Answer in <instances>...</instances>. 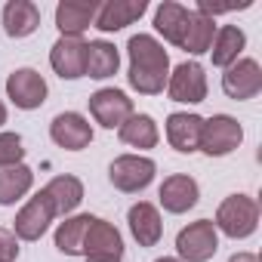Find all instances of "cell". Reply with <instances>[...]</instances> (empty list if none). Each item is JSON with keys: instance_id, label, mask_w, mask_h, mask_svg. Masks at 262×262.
I'll use <instances>...</instances> for the list:
<instances>
[{"instance_id": "6da1fadb", "label": "cell", "mask_w": 262, "mask_h": 262, "mask_svg": "<svg viewBox=\"0 0 262 262\" xmlns=\"http://www.w3.org/2000/svg\"><path fill=\"white\" fill-rule=\"evenodd\" d=\"M126 56H129V74H126L129 86L142 96L164 93L170 77V56L161 40H155L151 34H133L126 43Z\"/></svg>"}, {"instance_id": "7a4b0ae2", "label": "cell", "mask_w": 262, "mask_h": 262, "mask_svg": "<svg viewBox=\"0 0 262 262\" xmlns=\"http://www.w3.org/2000/svg\"><path fill=\"white\" fill-rule=\"evenodd\" d=\"M213 225H216V231H222V234H228L234 241H244L259 225V204L250 194H228L219 204Z\"/></svg>"}, {"instance_id": "3957f363", "label": "cell", "mask_w": 262, "mask_h": 262, "mask_svg": "<svg viewBox=\"0 0 262 262\" xmlns=\"http://www.w3.org/2000/svg\"><path fill=\"white\" fill-rule=\"evenodd\" d=\"M241 142H244V126L231 114H213L201 126V145H198V151H204L207 158H225Z\"/></svg>"}, {"instance_id": "277c9868", "label": "cell", "mask_w": 262, "mask_h": 262, "mask_svg": "<svg viewBox=\"0 0 262 262\" xmlns=\"http://www.w3.org/2000/svg\"><path fill=\"white\" fill-rule=\"evenodd\" d=\"M155 173H158V164L145 155H120L111 161L108 167V179L117 191H126V194H136V191H145L151 182H155Z\"/></svg>"}, {"instance_id": "5b68a950", "label": "cell", "mask_w": 262, "mask_h": 262, "mask_svg": "<svg viewBox=\"0 0 262 262\" xmlns=\"http://www.w3.org/2000/svg\"><path fill=\"white\" fill-rule=\"evenodd\" d=\"M176 250L182 262H210L219 250V231L213 219H198L176 234Z\"/></svg>"}, {"instance_id": "8992f818", "label": "cell", "mask_w": 262, "mask_h": 262, "mask_svg": "<svg viewBox=\"0 0 262 262\" xmlns=\"http://www.w3.org/2000/svg\"><path fill=\"white\" fill-rule=\"evenodd\" d=\"M90 114L96 117V123H102L105 129H114L120 123H126L133 117V99H129L123 90H114V86H105V90H96L90 96Z\"/></svg>"}, {"instance_id": "52a82bcc", "label": "cell", "mask_w": 262, "mask_h": 262, "mask_svg": "<svg viewBox=\"0 0 262 262\" xmlns=\"http://www.w3.org/2000/svg\"><path fill=\"white\" fill-rule=\"evenodd\" d=\"M167 93L173 102H185V105H198L207 99V71L201 62H182L173 68V74L167 77Z\"/></svg>"}, {"instance_id": "ba28073f", "label": "cell", "mask_w": 262, "mask_h": 262, "mask_svg": "<svg viewBox=\"0 0 262 262\" xmlns=\"http://www.w3.org/2000/svg\"><path fill=\"white\" fill-rule=\"evenodd\" d=\"M56 219V210L50 204V198L43 194V188L16 213V222H13V234L19 241H40L50 228V222Z\"/></svg>"}, {"instance_id": "9c48e42d", "label": "cell", "mask_w": 262, "mask_h": 262, "mask_svg": "<svg viewBox=\"0 0 262 262\" xmlns=\"http://www.w3.org/2000/svg\"><path fill=\"white\" fill-rule=\"evenodd\" d=\"M47 93H50V86H47L43 74L34 71V68H16V71L7 77V96H10L13 105L22 108V111L40 108V105L47 102Z\"/></svg>"}, {"instance_id": "30bf717a", "label": "cell", "mask_w": 262, "mask_h": 262, "mask_svg": "<svg viewBox=\"0 0 262 262\" xmlns=\"http://www.w3.org/2000/svg\"><path fill=\"white\" fill-rule=\"evenodd\" d=\"M222 90L234 102L256 99L259 90H262V68H259V62L256 59H237L234 65H228L225 74H222Z\"/></svg>"}, {"instance_id": "8fae6325", "label": "cell", "mask_w": 262, "mask_h": 262, "mask_svg": "<svg viewBox=\"0 0 262 262\" xmlns=\"http://www.w3.org/2000/svg\"><path fill=\"white\" fill-rule=\"evenodd\" d=\"M50 139L65 151H83L93 142V126L77 111H62L50 123Z\"/></svg>"}, {"instance_id": "7c38bea8", "label": "cell", "mask_w": 262, "mask_h": 262, "mask_svg": "<svg viewBox=\"0 0 262 262\" xmlns=\"http://www.w3.org/2000/svg\"><path fill=\"white\" fill-rule=\"evenodd\" d=\"M50 65L62 80H77L86 74V43L80 37H59L50 50Z\"/></svg>"}, {"instance_id": "4fadbf2b", "label": "cell", "mask_w": 262, "mask_h": 262, "mask_svg": "<svg viewBox=\"0 0 262 262\" xmlns=\"http://www.w3.org/2000/svg\"><path fill=\"white\" fill-rule=\"evenodd\" d=\"M96 0H62L56 7V28L62 31V37H80L96 22Z\"/></svg>"}, {"instance_id": "5bb4252c", "label": "cell", "mask_w": 262, "mask_h": 262, "mask_svg": "<svg viewBox=\"0 0 262 262\" xmlns=\"http://www.w3.org/2000/svg\"><path fill=\"white\" fill-rule=\"evenodd\" d=\"M201 126H204V117L201 114L173 111L167 117V142L179 155H194L198 145H201Z\"/></svg>"}, {"instance_id": "9a60e30c", "label": "cell", "mask_w": 262, "mask_h": 262, "mask_svg": "<svg viewBox=\"0 0 262 262\" xmlns=\"http://www.w3.org/2000/svg\"><path fill=\"white\" fill-rule=\"evenodd\" d=\"M148 10L145 0H108V4H99V13H96V28L111 34V31H120L126 25H133L136 19H142V13Z\"/></svg>"}, {"instance_id": "2e32d148", "label": "cell", "mask_w": 262, "mask_h": 262, "mask_svg": "<svg viewBox=\"0 0 262 262\" xmlns=\"http://www.w3.org/2000/svg\"><path fill=\"white\" fill-rule=\"evenodd\" d=\"M158 198H161V204H164L167 213H176V216H179V213H188V210L198 204L201 188H198V182H194L191 176L176 173V176H167V179L161 182Z\"/></svg>"}, {"instance_id": "e0dca14e", "label": "cell", "mask_w": 262, "mask_h": 262, "mask_svg": "<svg viewBox=\"0 0 262 262\" xmlns=\"http://www.w3.org/2000/svg\"><path fill=\"white\" fill-rule=\"evenodd\" d=\"M83 256H114V259H120L123 256L120 231L111 222L93 216L90 225H86V234H83Z\"/></svg>"}, {"instance_id": "ac0fdd59", "label": "cell", "mask_w": 262, "mask_h": 262, "mask_svg": "<svg viewBox=\"0 0 262 262\" xmlns=\"http://www.w3.org/2000/svg\"><path fill=\"white\" fill-rule=\"evenodd\" d=\"M126 222H129V231L139 241V247H155L161 237H164V222H161V213L155 204L148 201H139L129 207L126 213Z\"/></svg>"}, {"instance_id": "d6986e66", "label": "cell", "mask_w": 262, "mask_h": 262, "mask_svg": "<svg viewBox=\"0 0 262 262\" xmlns=\"http://www.w3.org/2000/svg\"><path fill=\"white\" fill-rule=\"evenodd\" d=\"M40 28V7L31 0H10L4 7V31L10 37H31Z\"/></svg>"}, {"instance_id": "ffe728a7", "label": "cell", "mask_w": 262, "mask_h": 262, "mask_svg": "<svg viewBox=\"0 0 262 262\" xmlns=\"http://www.w3.org/2000/svg\"><path fill=\"white\" fill-rule=\"evenodd\" d=\"M43 194L50 198L56 216H68V213H74V210L80 207V201H83V182H80L77 176H68V173H65V176L50 179L47 188H43Z\"/></svg>"}, {"instance_id": "44dd1931", "label": "cell", "mask_w": 262, "mask_h": 262, "mask_svg": "<svg viewBox=\"0 0 262 262\" xmlns=\"http://www.w3.org/2000/svg\"><path fill=\"white\" fill-rule=\"evenodd\" d=\"M213 37H216V22L198 10H188V22H185V34H182L179 47L191 56H204V53H210Z\"/></svg>"}, {"instance_id": "7402d4cb", "label": "cell", "mask_w": 262, "mask_h": 262, "mask_svg": "<svg viewBox=\"0 0 262 262\" xmlns=\"http://www.w3.org/2000/svg\"><path fill=\"white\" fill-rule=\"evenodd\" d=\"M244 47H247V34H244L237 25H222V28H216L213 47H210L213 65H216V68H228V65H234L237 56L244 53Z\"/></svg>"}, {"instance_id": "603a6c76", "label": "cell", "mask_w": 262, "mask_h": 262, "mask_svg": "<svg viewBox=\"0 0 262 262\" xmlns=\"http://www.w3.org/2000/svg\"><path fill=\"white\" fill-rule=\"evenodd\" d=\"M117 68H120V53L114 43H108V40H90L86 43V74L83 77L105 80V77H114Z\"/></svg>"}, {"instance_id": "cb8c5ba5", "label": "cell", "mask_w": 262, "mask_h": 262, "mask_svg": "<svg viewBox=\"0 0 262 262\" xmlns=\"http://www.w3.org/2000/svg\"><path fill=\"white\" fill-rule=\"evenodd\" d=\"M185 22H188V7L176 4V0H164V4L155 10V31H158L164 40H170L173 47L182 43Z\"/></svg>"}, {"instance_id": "d4e9b609", "label": "cell", "mask_w": 262, "mask_h": 262, "mask_svg": "<svg viewBox=\"0 0 262 262\" xmlns=\"http://www.w3.org/2000/svg\"><path fill=\"white\" fill-rule=\"evenodd\" d=\"M117 136H120V142L129 145V148H155L158 139H161L158 123H155L151 114H133L126 123L117 126Z\"/></svg>"}, {"instance_id": "484cf974", "label": "cell", "mask_w": 262, "mask_h": 262, "mask_svg": "<svg viewBox=\"0 0 262 262\" xmlns=\"http://www.w3.org/2000/svg\"><path fill=\"white\" fill-rule=\"evenodd\" d=\"M34 185V170L25 164L16 167H0V207H10L22 201Z\"/></svg>"}, {"instance_id": "4316f807", "label": "cell", "mask_w": 262, "mask_h": 262, "mask_svg": "<svg viewBox=\"0 0 262 262\" xmlns=\"http://www.w3.org/2000/svg\"><path fill=\"white\" fill-rule=\"evenodd\" d=\"M90 219H93L90 213H80V216L65 219L56 228V247H59V253H65V256H83V234H86Z\"/></svg>"}, {"instance_id": "83f0119b", "label": "cell", "mask_w": 262, "mask_h": 262, "mask_svg": "<svg viewBox=\"0 0 262 262\" xmlns=\"http://www.w3.org/2000/svg\"><path fill=\"white\" fill-rule=\"evenodd\" d=\"M25 148H22V136L19 133H0V167H16L22 164Z\"/></svg>"}, {"instance_id": "f1b7e54d", "label": "cell", "mask_w": 262, "mask_h": 262, "mask_svg": "<svg viewBox=\"0 0 262 262\" xmlns=\"http://www.w3.org/2000/svg\"><path fill=\"white\" fill-rule=\"evenodd\" d=\"M19 259V237L10 228H0V262H16Z\"/></svg>"}, {"instance_id": "f546056e", "label": "cell", "mask_w": 262, "mask_h": 262, "mask_svg": "<svg viewBox=\"0 0 262 262\" xmlns=\"http://www.w3.org/2000/svg\"><path fill=\"white\" fill-rule=\"evenodd\" d=\"M228 262H259V256L256 253H234Z\"/></svg>"}, {"instance_id": "4dcf8cb0", "label": "cell", "mask_w": 262, "mask_h": 262, "mask_svg": "<svg viewBox=\"0 0 262 262\" xmlns=\"http://www.w3.org/2000/svg\"><path fill=\"white\" fill-rule=\"evenodd\" d=\"M86 262H120L114 256H86Z\"/></svg>"}, {"instance_id": "1f68e13d", "label": "cell", "mask_w": 262, "mask_h": 262, "mask_svg": "<svg viewBox=\"0 0 262 262\" xmlns=\"http://www.w3.org/2000/svg\"><path fill=\"white\" fill-rule=\"evenodd\" d=\"M4 123H7V105L0 102V126H4Z\"/></svg>"}, {"instance_id": "d6a6232c", "label": "cell", "mask_w": 262, "mask_h": 262, "mask_svg": "<svg viewBox=\"0 0 262 262\" xmlns=\"http://www.w3.org/2000/svg\"><path fill=\"white\" fill-rule=\"evenodd\" d=\"M155 262H182V259H173V256H164V259H155Z\"/></svg>"}]
</instances>
